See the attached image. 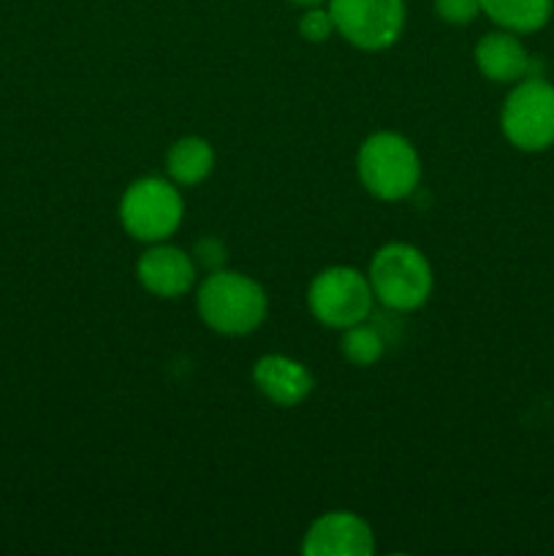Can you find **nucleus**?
I'll list each match as a JSON object with an SVG mask.
<instances>
[{"mask_svg": "<svg viewBox=\"0 0 554 556\" xmlns=\"http://www.w3.org/2000/svg\"><path fill=\"white\" fill-rule=\"evenodd\" d=\"M193 255L185 253L177 244L155 242L147 244L144 253L136 261V280L147 293L158 299H182L196 286Z\"/></svg>", "mask_w": 554, "mask_h": 556, "instance_id": "obj_9", "label": "nucleus"}, {"mask_svg": "<svg viewBox=\"0 0 554 556\" xmlns=\"http://www.w3.org/2000/svg\"><path fill=\"white\" fill-rule=\"evenodd\" d=\"M340 353L353 367H375L386 353L383 331L369 324V320L348 326V329H342Z\"/></svg>", "mask_w": 554, "mask_h": 556, "instance_id": "obj_14", "label": "nucleus"}, {"mask_svg": "<svg viewBox=\"0 0 554 556\" xmlns=\"http://www.w3.org/2000/svg\"><path fill=\"white\" fill-rule=\"evenodd\" d=\"M367 280L380 307L391 313H416L432 296L435 271L416 244L389 242L369 258Z\"/></svg>", "mask_w": 554, "mask_h": 556, "instance_id": "obj_2", "label": "nucleus"}, {"mask_svg": "<svg viewBox=\"0 0 554 556\" xmlns=\"http://www.w3.org/2000/svg\"><path fill=\"white\" fill-rule=\"evenodd\" d=\"M196 309L206 329L221 337H248L261 329L269 313L264 286L234 269H217L201 280Z\"/></svg>", "mask_w": 554, "mask_h": 556, "instance_id": "obj_1", "label": "nucleus"}, {"mask_svg": "<svg viewBox=\"0 0 554 556\" xmlns=\"http://www.w3.org/2000/svg\"><path fill=\"white\" fill-rule=\"evenodd\" d=\"M356 174L362 188L378 201H405L421 182V157L407 136L378 130L358 144Z\"/></svg>", "mask_w": 554, "mask_h": 556, "instance_id": "obj_3", "label": "nucleus"}, {"mask_svg": "<svg viewBox=\"0 0 554 556\" xmlns=\"http://www.w3.org/2000/svg\"><path fill=\"white\" fill-rule=\"evenodd\" d=\"M375 296L367 275L356 266H326L310 280L307 309L326 329H348L373 315Z\"/></svg>", "mask_w": 554, "mask_h": 556, "instance_id": "obj_5", "label": "nucleus"}, {"mask_svg": "<svg viewBox=\"0 0 554 556\" xmlns=\"http://www.w3.org/2000/svg\"><path fill=\"white\" fill-rule=\"evenodd\" d=\"M552 11L554 0H481V14L500 30H511L516 36L546 27Z\"/></svg>", "mask_w": 554, "mask_h": 556, "instance_id": "obj_13", "label": "nucleus"}, {"mask_svg": "<svg viewBox=\"0 0 554 556\" xmlns=\"http://www.w3.org/2000/svg\"><path fill=\"white\" fill-rule=\"evenodd\" d=\"M215 168V150L204 136H182L166 152V177L179 188H196Z\"/></svg>", "mask_w": 554, "mask_h": 556, "instance_id": "obj_12", "label": "nucleus"}, {"mask_svg": "<svg viewBox=\"0 0 554 556\" xmlns=\"http://www.w3.org/2000/svg\"><path fill=\"white\" fill-rule=\"evenodd\" d=\"M473 60L483 79L494 81V85H516L525 76H532V60L521 38L511 30H500V27L478 38Z\"/></svg>", "mask_w": 554, "mask_h": 556, "instance_id": "obj_11", "label": "nucleus"}, {"mask_svg": "<svg viewBox=\"0 0 554 556\" xmlns=\"http://www.w3.org/2000/svg\"><path fill=\"white\" fill-rule=\"evenodd\" d=\"M286 3L297 5V9H310V5H324L326 0H286Z\"/></svg>", "mask_w": 554, "mask_h": 556, "instance_id": "obj_18", "label": "nucleus"}, {"mask_svg": "<svg viewBox=\"0 0 554 556\" xmlns=\"http://www.w3.org/2000/svg\"><path fill=\"white\" fill-rule=\"evenodd\" d=\"M193 264H196V269H204L206 275H210V271H217V269H226V244L221 242V239L217 237H204V239H199V242H196V248H193Z\"/></svg>", "mask_w": 554, "mask_h": 556, "instance_id": "obj_17", "label": "nucleus"}, {"mask_svg": "<svg viewBox=\"0 0 554 556\" xmlns=\"http://www.w3.org/2000/svg\"><path fill=\"white\" fill-rule=\"evenodd\" d=\"M117 215L123 231L136 242H166L177 233L185 217L179 185H174L168 177L134 179L119 199Z\"/></svg>", "mask_w": 554, "mask_h": 556, "instance_id": "obj_4", "label": "nucleus"}, {"mask_svg": "<svg viewBox=\"0 0 554 556\" xmlns=\"http://www.w3.org/2000/svg\"><path fill=\"white\" fill-rule=\"evenodd\" d=\"M337 33L362 52H383L400 41L407 22L405 0H326Z\"/></svg>", "mask_w": 554, "mask_h": 556, "instance_id": "obj_7", "label": "nucleus"}, {"mask_svg": "<svg viewBox=\"0 0 554 556\" xmlns=\"http://www.w3.org/2000/svg\"><path fill=\"white\" fill-rule=\"evenodd\" d=\"M304 556H373V527L353 510H329L307 527Z\"/></svg>", "mask_w": 554, "mask_h": 556, "instance_id": "obj_8", "label": "nucleus"}, {"mask_svg": "<svg viewBox=\"0 0 554 556\" xmlns=\"http://www.w3.org/2000/svg\"><path fill=\"white\" fill-rule=\"evenodd\" d=\"M297 30L304 41L310 43H326L337 33L335 16H331L329 5H310L302 9V16L297 22Z\"/></svg>", "mask_w": 554, "mask_h": 556, "instance_id": "obj_15", "label": "nucleus"}, {"mask_svg": "<svg viewBox=\"0 0 554 556\" xmlns=\"http://www.w3.org/2000/svg\"><path fill=\"white\" fill-rule=\"evenodd\" d=\"M253 383L272 405L297 407L313 394V372L299 358L286 353H266L255 362Z\"/></svg>", "mask_w": 554, "mask_h": 556, "instance_id": "obj_10", "label": "nucleus"}, {"mask_svg": "<svg viewBox=\"0 0 554 556\" xmlns=\"http://www.w3.org/2000/svg\"><path fill=\"white\" fill-rule=\"evenodd\" d=\"M435 14L445 25H470L481 14V0H432Z\"/></svg>", "mask_w": 554, "mask_h": 556, "instance_id": "obj_16", "label": "nucleus"}, {"mask_svg": "<svg viewBox=\"0 0 554 556\" xmlns=\"http://www.w3.org/2000/svg\"><path fill=\"white\" fill-rule=\"evenodd\" d=\"M500 128L511 147L543 152L554 144V85L543 76H525L511 87L500 112Z\"/></svg>", "mask_w": 554, "mask_h": 556, "instance_id": "obj_6", "label": "nucleus"}]
</instances>
